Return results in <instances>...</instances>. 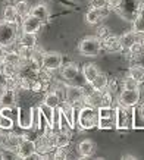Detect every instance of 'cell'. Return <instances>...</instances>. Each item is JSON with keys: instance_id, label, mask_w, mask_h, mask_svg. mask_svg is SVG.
<instances>
[{"instance_id": "37", "label": "cell", "mask_w": 144, "mask_h": 160, "mask_svg": "<svg viewBox=\"0 0 144 160\" xmlns=\"http://www.w3.org/2000/svg\"><path fill=\"white\" fill-rule=\"evenodd\" d=\"M0 115L13 119V107H0Z\"/></svg>"}, {"instance_id": "1", "label": "cell", "mask_w": 144, "mask_h": 160, "mask_svg": "<svg viewBox=\"0 0 144 160\" xmlns=\"http://www.w3.org/2000/svg\"><path fill=\"white\" fill-rule=\"evenodd\" d=\"M97 122H99L97 109L90 107V106H82L77 110L75 123H77L81 129H91V128H96Z\"/></svg>"}, {"instance_id": "44", "label": "cell", "mask_w": 144, "mask_h": 160, "mask_svg": "<svg viewBox=\"0 0 144 160\" xmlns=\"http://www.w3.org/2000/svg\"><path fill=\"white\" fill-rule=\"evenodd\" d=\"M2 90H3V88H0V94H2Z\"/></svg>"}, {"instance_id": "45", "label": "cell", "mask_w": 144, "mask_h": 160, "mask_svg": "<svg viewBox=\"0 0 144 160\" xmlns=\"http://www.w3.org/2000/svg\"><path fill=\"white\" fill-rule=\"evenodd\" d=\"M143 43H144V41H143Z\"/></svg>"}, {"instance_id": "39", "label": "cell", "mask_w": 144, "mask_h": 160, "mask_svg": "<svg viewBox=\"0 0 144 160\" xmlns=\"http://www.w3.org/2000/svg\"><path fill=\"white\" fill-rule=\"evenodd\" d=\"M137 15H140V16L144 18V0L138 5V8H137Z\"/></svg>"}, {"instance_id": "35", "label": "cell", "mask_w": 144, "mask_h": 160, "mask_svg": "<svg viewBox=\"0 0 144 160\" xmlns=\"http://www.w3.org/2000/svg\"><path fill=\"white\" fill-rule=\"evenodd\" d=\"M122 6V0H107V8L111 10H118Z\"/></svg>"}, {"instance_id": "3", "label": "cell", "mask_w": 144, "mask_h": 160, "mask_svg": "<svg viewBox=\"0 0 144 160\" xmlns=\"http://www.w3.org/2000/svg\"><path fill=\"white\" fill-rule=\"evenodd\" d=\"M18 40V27L16 24H9L6 21L0 22V46L10 47Z\"/></svg>"}, {"instance_id": "11", "label": "cell", "mask_w": 144, "mask_h": 160, "mask_svg": "<svg viewBox=\"0 0 144 160\" xmlns=\"http://www.w3.org/2000/svg\"><path fill=\"white\" fill-rule=\"evenodd\" d=\"M101 50L106 52H119L121 50V41L119 35L115 34H107L105 38H101Z\"/></svg>"}, {"instance_id": "43", "label": "cell", "mask_w": 144, "mask_h": 160, "mask_svg": "<svg viewBox=\"0 0 144 160\" xmlns=\"http://www.w3.org/2000/svg\"><path fill=\"white\" fill-rule=\"evenodd\" d=\"M2 142H3V132L0 131V147H2Z\"/></svg>"}, {"instance_id": "25", "label": "cell", "mask_w": 144, "mask_h": 160, "mask_svg": "<svg viewBox=\"0 0 144 160\" xmlns=\"http://www.w3.org/2000/svg\"><path fill=\"white\" fill-rule=\"evenodd\" d=\"M13 6H15V10H16V13H18V16H19V18L27 16V15L29 13V10H31V8H29V5H28V2H25V0H19V2H16Z\"/></svg>"}, {"instance_id": "33", "label": "cell", "mask_w": 144, "mask_h": 160, "mask_svg": "<svg viewBox=\"0 0 144 160\" xmlns=\"http://www.w3.org/2000/svg\"><path fill=\"white\" fill-rule=\"evenodd\" d=\"M97 115H99V118H113V115H115V109L101 106V107L97 109Z\"/></svg>"}, {"instance_id": "27", "label": "cell", "mask_w": 144, "mask_h": 160, "mask_svg": "<svg viewBox=\"0 0 144 160\" xmlns=\"http://www.w3.org/2000/svg\"><path fill=\"white\" fill-rule=\"evenodd\" d=\"M5 63H10V65H15V66H21L22 65V59L18 54V52H6L5 56Z\"/></svg>"}, {"instance_id": "12", "label": "cell", "mask_w": 144, "mask_h": 160, "mask_svg": "<svg viewBox=\"0 0 144 160\" xmlns=\"http://www.w3.org/2000/svg\"><path fill=\"white\" fill-rule=\"evenodd\" d=\"M16 104V90L3 88L0 94V107H13Z\"/></svg>"}, {"instance_id": "6", "label": "cell", "mask_w": 144, "mask_h": 160, "mask_svg": "<svg viewBox=\"0 0 144 160\" xmlns=\"http://www.w3.org/2000/svg\"><path fill=\"white\" fill-rule=\"evenodd\" d=\"M140 103V90H122L119 92V104L124 107H135Z\"/></svg>"}, {"instance_id": "14", "label": "cell", "mask_w": 144, "mask_h": 160, "mask_svg": "<svg viewBox=\"0 0 144 160\" xmlns=\"http://www.w3.org/2000/svg\"><path fill=\"white\" fill-rule=\"evenodd\" d=\"M18 123H19V126L24 128V129L33 128V109H29V110H22V109H19V110H18Z\"/></svg>"}, {"instance_id": "10", "label": "cell", "mask_w": 144, "mask_h": 160, "mask_svg": "<svg viewBox=\"0 0 144 160\" xmlns=\"http://www.w3.org/2000/svg\"><path fill=\"white\" fill-rule=\"evenodd\" d=\"M119 41H121V50H126L130 49L135 41H144V34H140V32H135V31H128L124 35H121Z\"/></svg>"}, {"instance_id": "8", "label": "cell", "mask_w": 144, "mask_h": 160, "mask_svg": "<svg viewBox=\"0 0 144 160\" xmlns=\"http://www.w3.org/2000/svg\"><path fill=\"white\" fill-rule=\"evenodd\" d=\"M35 151V144H34L33 140L29 138H22V141L19 142V146L15 151V156L19 157V159H29V156Z\"/></svg>"}, {"instance_id": "5", "label": "cell", "mask_w": 144, "mask_h": 160, "mask_svg": "<svg viewBox=\"0 0 144 160\" xmlns=\"http://www.w3.org/2000/svg\"><path fill=\"white\" fill-rule=\"evenodd\" d=\"M62 54L56 53V52H50V53H44L43 59H41V68L47 72L52 71H58L62 66Z\"/></svg>"}, {"instance_id": "42", "label": "cell", "mask_w": 144, "mask_h": 160, "mask_svg": "<svg viewBox=\"0 0 144 160\" xmlns=\"http://www.w3.org/2000/svg\"><path fill=\"white\" fill-rule=\"evenodd\" d=\"M140 113H141V116H143V119H144V103L141 104V109H140Z\"/></svg>"}, {"instance_id": "34", "label": "cell", "mask_w": 144, "mask_h": 160, "mask_svg": "<svg viewBox=\"0 0 144 160\" xmlns=\"http://www.w3.org/2000/svg\"><path fill=\"white\" fill-rule=\"evenodd\" d=\"M107 34H109V28L105 27V25H99V27L96 28V34H94V37H97L99 40H101V38H105Z\"/></svg>"}, {"instance_id": "16", "label": "cell", "mask_w": 144, "mask_h": 160, "mask_svg": "<svg viewBox=\"0 0 144 160\" xmlns=\"http://www.w3.org/2000/svg\"><path fill=\"white\" fill-rule=\"evenodd\" d=\"M96 151V144L91 140H82L78 144V154L81 157H91Z\"/></svg>"}, {"instance_id": "23", "label": "cell", "mask_w": 144, "mask_h": 160, "mask_svg": "<svg viewBox=\"0 0 144 160\" xmlns=\"http://www.w3.org/2000/svg\"><path fill=\"white\" fill-rule=\"evenodd\" d=\"M101 21H103V19H101L100 13H99V9L91 8V9L85 13V22L88 25H99Z\"/></svg>"}, {"instance_id": "18", "label": "cell", "mask_w": 144, "mask_h": 160, "mask_svg": "<svg viewBox=\"0 0 144 160\" xmlns=\"http://www.w3.org/2000/svg\"><path fill=\"white\" fill-rule=\"evenodd\" d=\"M29 13L35 18H39L41 22H46L49 19V9L46 5H35L34 8H31Z\"/></svg>"}, {"instance_id": "22", "label": "cell", "mask_w": 144, "mask_h": 160, "mask_svg": "<svg viewBox=\"0 0 144 160\" xmlns=\"http://www.w3.org/2000/svg\"><path fill=\"white\" fill-rule=\"evenodd\" d=\"M128 75L132 77L138 84L144 82V66H140V65H132L128 71Z\"/></svg>"}, {"instance_id": "36", "label": "cell", "mask_w": 144, "mask_h": 160, "mask_svg": "<svg viewBox=\"0 0 144 160\" xmlns=\"http://www.w3.org/2000/svg\"><path fill=\"white\" fill-rule=\"evenodd\" d=\"M90 6L94 9H100V8L107 6V0H90Z\"/></svg>"}, {"instance_id": "31", "label": "cell", "mask_w": 144, "mask_h": 160, "mask_svg": "<svg viewBox=\"0 0 144 160\" xmlns=\"http://www.w3.org/2000/svg\"><path fill=\"white\" fill-rule=\"evenodd\" d=\"M140 84L135 81L132 77H125L124 81H122V88H125V90H135V88H138Z\"/></svg>"}, {"instance_id": "29", "label": "cell", "mask_w": 144, "mask_h": 160, "mask_svg": "<svg viewBox=\"0 0 144 160\" xmlns=\"http://www.w3.org/2000/svg\"><path fill=\"white\" fill-rule=\"evenodd\" d=\"M97 128H100V129H113L115 128V119L113 118H99Z\"/></svg>"}, {"instance_id": "28", "label": "cell", "mask_w": 144, "mask_h": 160, "mask_svg": "<svg viewBox=\"0 0 144 160\" xmlns=\"http://www.w3.org/2000/svg\"><path fill=\"white\" fill-rule=\"evenodd\" d=\"M43 103H46L47 106H50V107H53V109H54V107H58L59 104L62 103V98L59 97L54 91H52V92H49L47 96H46V98H44Z\"/></svg>"}, {"instance_id": "13", "label": "cell", "mask_w": 144, "mask_h": 160, "mask_svg": "<svg viewBox=\"0 0 144 160\" xmlns=\"http://www.w3.org/2000/svg\"><path fill=\"white\" fill-rule=\"evenodd\" d=\"M60 72H62V77L66 79V81H75L77 79V77L80 75V68H78L77 63L74 62H69L66 63V65H63V66H60Z\"/></svg>"}, {"instance_id": "26", "label": "cell", "mask_w": 144, "mask_h": 160, "mask_svg": "<svg viewBox=\"0 0 144 160\" xmlns=\"http://www.w3.org/2000/svg\"><path fill=\"white\" fill-rule=\"evenodd\" d=\"M39 110L40 113L43 115V118L46 119V122H47V125L52 126V119H53V107L47 106L46 103H41L39 106Z\"/></svg>"}, {"instance_id": "17", "label": "cell", "mask_w": 144, "mask_h": 160, "mask_svg": "<svg viewBox=\"0 0 144 160\" xmlns=\"http://www.w3.org/2000/svg\"><path fill=\"white\" fill-rule=\"evenodd\" d=\"M18 44L33 49L37 46V35L31 34V32H22L21 35H18Z\"/></svg>"}, {"instance_id": "4", "label": "cell", "mask_w": 144, "mask_h": 160, "mask_svg": "<svg viewBox=\"0 0 144 160\" xmlns=\"http://www.w3.org/2000/svg\"><path fill=\"white\" fill-rule=\"evenodd\" d=\"M84 96H85V91L82 87H75V85L65 87V102L72 104L77 110L84 106Z\"/></svg>"}, {"instance_id": "24", "label": "cell", "mask_w": 144, "mask_h": 160, "mask_svg": "<svg viewBox=\"0 0 144 160\" xmlns=\"http://www.w3.org/2000/svg\"><path fill=\"white\" fill-rule=\"evenodd\" d=\"M126 53L130 58H138L144 53V43L143 41H135L130 49H126Z\"/></svg>"}, {"instance_id": "41", "label": "cell", "mask_w": 144, "mask_h": 160, "mask_svg": "<svg viewBox=\"0 0 144 160\" xmlns=\"http://www.w3.org/2000/svg\"><path fill=\"white\" fill-rule=\"evenodd\" d=\"M122 159H126V160H132V159H137L135 156H132V154H124L122 156Z\"/></svg>"}, {"instance_id": "9", "label": "cell", "mask_w": 144, "mask_h": 160, "mask_svg": "<svg viewBox=\"0 0 144 160\" xmlns=\"http://www.w3.org/2000/svg\"><path fill=\"white\" fill-rule=\"evenodd\" d=\"M24 137L19 135V134H15V132H9V134H3V142H2V147L5 150H9L12 153L16 151L19 142L22 141Z\"/></svg>"}, {"instance_id": "15", "label": "cell", "mask_w": 144, "mask_h": 160, "mask_svg": "<svg viewBox=\"0 0 144 160\" xmlns=\"http://www.w3.org/2000/svg\"><path fill=\"white\" fill-rule=\"evenodd\" d=\"M54 147H68L71 142V131H65V129H58L54 131Z\"/></svg>"}, {"instance_id": "38", "label": "cell", "mask_w": 144, "mask_h": 160, "mask_svg": "<svg viewBox=\"0 0 144 160\" xmlns=\"http://www.w3.org/2000/svg\"><path fill=\"white\" fill-rule=\"evenodd\" d=\"M8 84V77H6L3 71H2V63H0V88H5Z\"/></svg>"}, {"instance_id": "7", "label": "cell", "mask_w": 144, "mask_h": 160, "mask_svg": "<svg viewBox=\"0 0 144 160\" xmlns=\"http://www.w3.org/2000/svg\"><path fill=\"white\" fill-rule=\"evenodd\" d=\"M43 27V22L33 16L31 13H28L27 16L22 18V24H21V28H22V32H31V34H37Z\"/></svg>"}, {"instance_id": "2", "label": "cell", "mask_w": 144, "mask_h": 160, "mask_svg": "<svg viewBox=\"0 0 144 160\" xmlns=\"http://www.w3.org/2000/svg\"><path fill=\"white\" fill-rule=\"evenodd\" d=\"M78 50L82 56H88V58H96L101 52V40H99L94 35L85 37L81 40V43L78 46Z\"/></svg>"}, {"instance_id": "32", "label": "cell", "mask_w": 144, "mask_h": 160, "mask_svg": "<svg viewBox=\"0 0 144 160\" xmlns=\"http://www.w3.org/2000/svg\"><path fill=\"white\" fill-rule=\"evenodd\" d=\"M13 128V119L8 116L0 115V129H5V131H10Z\"/></svg>"}, {"instance_id": "40", "label": "cell", "mask_w": 144, "mask_h": 160, "mask_svg": "<svg viewBox=\"0 0 144 160\" xmlns=\"http://www.w3.org/2000/svg\"><path fill=\"white\" fill-rule=\"evenodd\" d=\"M5 56H6V47L0 46V63L5 60Z\"/></svg>"}, {"instance_id": "21", "label": "cell", "mask_w": 144, "mask_h": 160, "mask_svg": "<svg viewBox=\"0 0 144 160\" xmlns=\"http://www.w3.org/2000/svg\"><path fill=\"white\" fill-rule=\"evenodd\" d=\"M18 19H19V16H18L16 10H15V6L13 5L5 6V9H3V21L9 22V24H18Z\"/></svg>"}, {"instance_id": "20", "label": "cell", "mask_w": 144, "mask_h": 160, "mask_svg": "<svg viewBox=\"0 0 144 160\" xmlns=\"http://www.w3.org/2000/svg\"><path fill=\"white\" fill-rule=\"evenodd\" d=\"M107 81H109L107 75H106V73H103V72H99L96 75V78H94L91 82H90V85H91L93 90H99V91H101V90H105V88H106Z\"/></svg>"}, {"instance_id": "19", "label": "cell", "mask_w": 144, "mask_h": 160, "mask_svg": "<svg viewBox=\"0 0 144 160\" xmlns=\"http://www.w3.org/2000/svg\"><path fill=\"white\" fill-rule=\"evenodd\" d=\"M100 72L99 71V68H97L94 63H87V65H84V68H82V75H84V79H85L87 82L90 84L96 78V75Z\"/></svg>"}, {"instance_id": "30", "label": "cell", "mask_w": 144, "mask_h": 160, "mask_svg": "<svg viewBox=\"0 0 144 160\" xmlns=\"http://www.w3.org/2000/svg\"><path fill=\"white\" fill-rule=\"evenodd\" d=\"M132 31L144 34V18L140 15H135V18L132 19Z\"/></svg>"}]
</instances>
